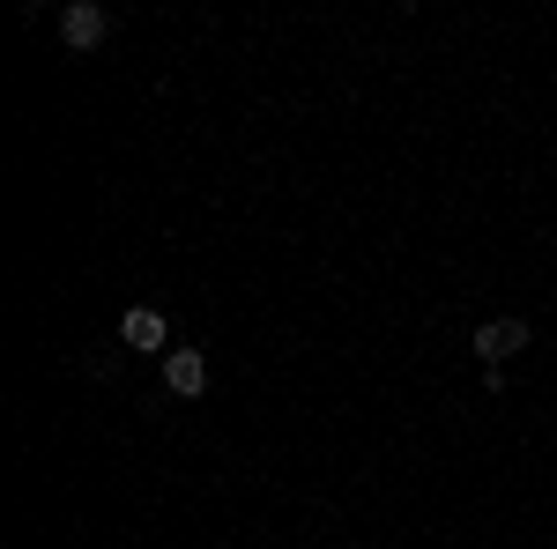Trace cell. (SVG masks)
Listing matches in <instances>:
<instances>
[{"label":"cell","instance_id":"cell-2","mask_svg":"<svg viewBox=\"0 0 557 549\" xmlns=\"http://www.w3.org/2000/svg\"><path fill=\"white\" fill-rule=\"evenodd\" d=\"M60 38L75 45V52H89V45H104V38H112V15H104L97 0H75V8L60 15Z\"/></svg>","mask_w":557,"mask_h":549},{"label":"cell","instance_id":"cell-3","mask_svg":"<svg viewBox=\"0 0 557 549\" xmlns=\"http://www.w3.org/2000/svg\"><path fill=\"white\" fill-rule=\"evenodd\" d=\"M164 386H172L178 401H194V394L209 386V364H201V349H172V357H164Z\"/></svg>","mask_w":557,"mask_h":549},{"label":"cell","instance_id":"cell-4","mask_svg":"<svg viewBox=\"0 0 557 549\" xmlns=\"http://www.w3.org/2000/svg\"><path fill=\"white\" fill-rule=\"evenodd\" d=\"M120 335H127V349H164V312L134 304L127 320H120Z\"/></svg>","mask_w":557,"mask_h":549},{"label":"cell","instance_id":"cell-1","mask_svg":"<svg viewBox=\"0 0 557 549\" xmlns=\"http://www.w3.org/2000/svg\"><path fill=\"white\" fill-rule=\"evenodd\" d=\"M520 349H528V320H483V327H475V357H483L491 372H498L506 357H520Z\"/></svg>","mask_w":557,"mask_h":549}]
</instances>
